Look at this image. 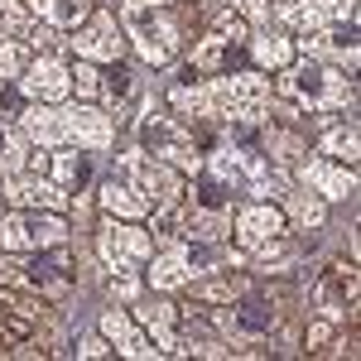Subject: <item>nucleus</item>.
<instances>
[{"instance_id": "nucleus-1", "label": "nucleus", "mask_w": 361, "mask_h": 361, "mask_svg": "<svg viewBox=\"0 0 361 361\" xmlns=\"http://www.w3.org/2000/svg\"><path fill=\"white\" fill-rule=\"evenodd\" d=\"M197 68H183L173 87V106L193 116H231V121H265L270 111V82L255 73H217L207 82H193Z\"/></svg>"}, {"instance_id": "nucleus-2", "label": "nucleus", "mask_w": 361, "mask_h": 361, "mask_svg": "<svg viewBox=\"0 0 361 361\" xmlns=\"http://www.w3.org/2000/svg\"><path fill=\"white\" fill-rule=\"evenodd\" d=\"M78 275H82V260L68 241L29 250V260H0V284L29 289L39 299H63L68 289H78Z\"/></svg>"}, {"instance_id": "nucleus-3", "label": "nucleus", "mask_w": 361, "mask_h": 361, "mask_svg": "<svg viewBox=\"0 0 361 361\" xmlns=\"http://www.w3.org/2000/svg\"><path fill=\"white\" fill-rule=\"evenodd\" d=\"M279 87H284V97H289L294 106H304V111H333V106H347V97H352V82H347L337 68L318 63V58L289 63Z\"/></svg>"}, {"instance_id": "nucleus-4", "label": "nucleus", "mask_w": 361, "mask_h": 361, "mask_svg": "<svg viewBox=\"0 0 361 361\" xmlns=\"http://www.w3.org/2000/svg\"><path fill=\"white\" fill-rule=\"evenodd\" d=\"M126 39L140 49L145 63L164 68L169 58L178 54V20L169 5H145V0H126Z\"/></svg>"}, {"instance_id": "nucleus-5", "label": "nucleus", "mask_w": 361, "mask_h": 361, "mask_svg": "<svg viewBox=\"0 0 361 361\" xmlns=\"http://www.w3.org/2000/svg\"><path fill=\"white\" fill-rule=\"evenodd\" d=\"M140 149L149 154V159H159V164H173L183 169V173H197L202 169V154H197L193 135L173 121V116H145L140 121Z\"/></svg>"}, {"instance_id": "nucleus-6", "label": "nucleus", "mask_w": 361, "mask_h": 361, "mask_svg": "<svg viewBox=\"0 0 361 361\" xmlns=\"http://www.w3.org/2000/svg\"><path fill=\"white\" fill-rule=\"evenodd\" d=\"M68 241V222L49 212V207H15L5 222H0V250H44V246H58Z\"/></svg>"}, {"instance_id": "nucleus-7", "label": "nucleus", "mask_w": 361, "mask_h": 361, "mask_svg": "<svg viewBox=\"0 0 361 361\" xmlns=\"http://www.w3.org/2000/svg\"><path fill=\"white\" fill-rule=\"evenodd\" d=\"M116 173L135 188L145 202H149V212L154 207H173L178 202V193H183V183H178V173L169 164H159V159H149L145 149H130V154H121L116 159Z\"/></svg>"}, {"instance_id": "nucleus-8", "label": "nucleus", "mask_w": 361, "mask_h": 361, "mask_svg": "<svg viewBox=\"0 0 361 361\" xmlns=\"http://www.w3.org/2000/svg\"><path fill=\"white\" fill-rule=\"evenodd\" d=\"M246 44H250V29H246V15H217L212 20V29H207V39L193 49V68L197 73H231V63L246 54Z\"/></svg>"}, {"instance_id": "nucleus-9", "label": "nucleus", "mask_w": 361, "mask_h": 361, "mask_svg": "<svg viewBox=\"0 0 361 361\" xmlns=\"http://www.w3.org/2000/svg\"><path fill=\"white\" fill-rule=\"evenodd\" d=\"M222 342L231 337V342H260V337L275 333V299L270 294H255V289H246V294H236L231 304H226L222 313Z\"/></svg>"}, {"instance_id": "nucleus-10", "label": "nucleus", "mask_w": 361, "mask_h": 361, "mask_svg": "<svg viewBox=\"0 0 361 361\" xmlns=\"http://www.w3.org/2000/svg\"><path fill=\"white\" fill-rule=\"evenodd\" d=\"M357 265L352 260H333V265H323L318 279H313V308H318V318H328V323H342L352 304H357Z\"/></svg>"}, {"instance_id": "nucleus-11", "label": "nucleus", "mask_w": 361, "mask_h": 361, "mask_svg": "<svg viewBox=\"0 0 361 361\" xmlns=\"http://www.w3.org/2000/svg\"><path fill=\"white\" fill-rule=\"evenodd\" d=\"M102 260L111 265V270H140V265H149V255H154V241H149V231H140L135 222H121L116 217L111 226H102Z\"/></svg>"}, {"instance_id": "nucleus-12", "label": "nucleus", "mask_w": 361, "mask_h": 361, "mask_svg": "<svg viewBox=\"0 0 361 361\" xmlns=\"http://www.w3.org/2000/svg\"><path fill=\"white\" fill-rule=\"evenodd\" d=\"M270 5H275L279 20L289 29H299V34H318L328 20H352V0L347 5L342 0H270Z\"/></svg>"}, {"instance_id": "nucleus-13", "label": "nucleus", "mask_w": 361, "mask_h": 361, "mask_svg": "<svg viewBox=\"0 0 361 361\" xmlns=\"http://www.w3.org/2000/svg\"><path fill=\"white\" fill-rule=\"evenodd\" d=\"M20 87H25V97H34V102H63L73 92V78H68V68L54 54H44L20 73Z\"/></svg>"}, {"instance_id": "nucleus-14", "label": "nucleus", "mask_w": 361, "mask_h": 361, "mask_svg": "<svg viewBox=\"0 0 361 361\" xmlns=\"http://www.w3.org/2000/svg\"><path fill=\"white\" fill-rule=\"evenodd\" d=\"M279 231H284V212H279L270 197H260V202L241 207V217H236V236H241V246H246V250L265 246V241L279 236Z\"/></svg>"}, {"instance_id": "nucleus-15", "label": "nucleus", "mask_w": 361, "mask_h": 361, "mask_svg": "<svg viewBox=\"0 0 361 361\" xmlns=\"http://www.w3.org/2000/svg\"><path fill=\"white\" fill-rule=\"evenodd\" d=\"M0 197H10L15 207H49V212H58V207L68 202V193L58 188L54 178H39L34 169H29V173H15V178L5 183V193H0Z\"/></svg>"}, {"instance_id": "nucleus-16", "label": "nucleus", "mask_w": 361, "mask_h": 361, "mask_svg": "<svg viewBox=\"0 0 361 361\" xmlns=\"http://www.w3.org/2000/svg\"><path fill=\"white\" fill-rule=\"evenodd\" d=\"M121 29H116L111 15H97L87 29H78V39H73V49L87 58V63H116L121 58Z\"/></svg>"}, {"instance_id": "nucleus-17", "label": "nucleus", "mask_w": 361, "mask_h": 361, "mask_svg": "<svg viewBox=\"0 0 361 361\" xmlns=\"http://www.w3.org/2000/svg\"><path fill=\"white\" fill-rule=\"evenodd\" d=\"M63 111H68V145H82L92 154L111 149V121L97 106H63Z\"/></svg>"}, {"instance_id": "nucleus-18", "label": "nucleus", "mask_w": 361, "mask_h": 361, "mask_svg": "<svg viewBox=\"0 0 361 361\" xmlns=\"http://www.w3.org/2000/svg\"><path fill=\"white\" fill-rule=\"evenodd\" d=\"M299 178H304V188H313L318 197L357 193V173H352V164H333V159H308V164L299 169Z\"/></svg>"}, {"instance_id": "nucleus-19", "label": "nucleus", "mask_w": 361, "mask_h": 361, "mask_svg": "<svg viewBox=\"0 0 361 361\" xmlns=\"http://www.w3.org/2000/svg\"><path fill=\"white\" fill-rule=\"evenodd\" d=\"M49 164H54V183L63 193H82L87 183H92V173H97V154L82 149V145H63Z\"/></svg>"}, {"instance_id": "nucleus-20", "label": "nucleus", "mask_w": 361, "mask_h": 361, "mask_svg": "<svg viewBox=\"0 0 361 361\" xmlns=\"http://www.w3.org/2000/svg\"><path fill=\"white\" fill-rule=\"evenodd\" d=\"M102 333H106V342H111L121 357H154V352H159V347L149 342V333H140L135 318L121 313V308H106V313H102Z\"/></svg>"}, {"instance_id": "nucleus-21", "label": "nucleus", "mask_w": 361, "mask_h": 361, "mask_svg": "<svg viewBox=\"0 0 361 361\" xmlns=\"http://www.w3.org/2000/svg\"><path fill=\"white\" fill-rule=\"evenodd\" d=\"M102 207L111 212V217H121V222H140V217H149V202L121 178V173H106V183H102Z\"/></svg>"}, {"instance_id": "nucleus-22", "label": "nucleus", "mask_w": 361, "mask_h": 361, "mask_svg": "<svg viewBox=\"0 0 361 361\" xmlns=\"http://www.w3.org/2000/svg\"><path fill=\"white\" fill-rule=\"evenodd\" d=\"M173 352H188V357H222V333L207 323V318H183L178 333H173Z\"/></svg>"}, {"instance_id": "nucleus-23", "label": "nucleus", "mask_w": 361, "mask_h": 361, "mask_svg": "<svg viewBox=\"0 0 361 361\" xmlns=\"http://www.w3.org/2000/svg\"><path fill=\"white\" fill-rule=\"evenodd\" d=\"M178 236H183V241L222 246L226 236H231V212H202V207H193V212L178 217Z\"/></svg>"}, {"instance_id": "nucleus-24", "label": "nucleus", "mask_w": 361, "mask_h": 361, "mask_svg": "<svg viewBox=\"0 0 361 361\" xmlns=\"http://www.w3.org/2000/svg\"><path fill=\"white\" fill-rule=\"evenodd\" d=\"M149 284L164 294V289H178V284H193V275H188V255H183V246H169L164 255H154V270H149Z\"/></svg>"}, {"instance_id": "nucleus-25", "label": "nucleus", "mask_w": 361, "mask_h": 361, "mask_svg": "<svg viewBox=\"0 0 361 361\" xmlns=\"http://www.w3.org/2000/svg\"><path fill=\"white\" fill-rule=\"evenodd\" d=\"M246 49L255 54V63H260V68H289V63H294V44H289L284 34H270V29L250 34Z\"/></svg>"}, {"instance_id": "nucleus-26", "label": "nucleus", "mask_w": 361, "mask_h": 361, "mask_svg": "<svg viewBox=\"0 0 361 361\" xmlns=\"http://www.w3.org/2000/svg\"><path fill=\"white\" fill-rule=\"evenodd\" d=\"M34 5H39L44 25L54 29H82L87 15H92V0H34Z\"/></svg>"}, {"instance_id": "nucleus-27", "label": "nucleus", "mask_w": 361, "mask_h": 361, "mask_svg": "<svg viewBox=\"0 0 361 361\" xmlns=\"http://www.w3.org/2000/svg\"><path fill=\"white\" fill-rule=\"evenodd\" d=\"M193 207H202V212H231V183L217 178V173H207V169H197Z\"/></svg>"}, {"instance_id": "nucleus-28", "label": "nucleus", "mask_w": 361, "mask_h": 361, "mask_svg": "<svg viewBox=\"0 0 361 361\" xmlns=\"http://www.w3.org/2000/svg\"><path fill=\"white\" fill-rule=\"evenodd\" d=\"M318 44L352 68V63H357V20H347V25H323L318 29Z\"/></svg>"}, {"instance_id": "nucleus-29", "label": "nucleus", "mask_w": 361, "mask_h": 361, "mask_svg": "<svg viewBox=\"0 0 361 361\" xmlns=\"http://www.w3.org/2000/svg\"><path fill=\"white\" fill-rule=\"evenodd\" d=\"M357 149H361L357 121H347V126H337V130H328V135H323V154H328V159H337V164H357Z\"/></svg>"}, {"instance_id": "nucleus-30", "label": "nucleus", "mask_w": 361, "mask_h": 361, "mask_svg": "<svg viewBox=\"0 0 361 361\" xmlns=\"http://www.w3.org/2000/svg\"><path fill=\"white\" fill-rule=\"evenodd\" d=\"M294 255H299L294 241L279 231V236H270L265 246H255V265H260V270H289V265H294Z\"/></svg>"}, {"instance_id": "nucleus-31", "label": "nucleus", "mask_w": 361, "mask_h": 361, "mask_svg": "<svg viewBox=\"0 0 361 361\" xmlns=\"http://www.w3.org/2000/svg\"><path fill=\"white\" fill-rule=\"evenodd\" d=\"M140 323L154 333V347H159V352L173 347V308H169V304H145V308H140Z\"/></svg>"}, {"instance_id": "nucleus-32", "label": "nucleus", "mask_w": 361, "mask_h": 361, "mask_svg": "<svg viewBox=\"0 0 361 361\" xmlns=\"http://www.w3.org/2000/svg\"><path fill=\"white\" fill-rule=\"evenodd\" d=\"M29 337H34L29 313H20V308H0V352H5V347H25Z\"/></svg>"}, {"instance_id": "nucleus-33", "label": "nucleus", "mask_w": 361, "mask_h": 361, "mask_svg": "<svg viewBox=\"0 0 361 361\" xmlns=\"http://www.w3.org/2000/svg\"><path fill=\"white\" fill-rule=\"evenodd\" d=\"M246 289H250L246 275H231V270H226L222 279L202 284V299H207V304H231V299H236V294H246Z\"/></svg>"}, {"instance_id": "nucleus-34", "label": "nucleus", "mask_w": 361, "mask_h": 361, "mask_svg": "<svg viewBox=\"0 0 361 361\" xmlns=\"http://www.w3.org/2000/svg\"><path fill=\"white\" fill-rule=\"evenodd\" d=\"M102 97H111V102H130V97H135V73H130L126 63H116L111 73L102 78Z\"/></svg>"}, {"instance_id": "nucleus-35", "label": "nucleus", "mask_w": 361, "mask_h": 361, "mask_svg": "<svg viewBox=\"0 0 361 361\" xmlns=\"http://www.w3.org/2000/svg\"><path fill=\"white\" fill-rule=\"evenodd\" d=\"M289 212L299 217V226H323V197L318 193H289Z\"/></svg>"}, {"instance_id": "nucleus-36", "label": "nucleus", "mask_w": 361, "mask_h": 361, "mask_svg": "<svg viewBox=\"0 0 361 361\" xmlns=\"http://www.w3.org/2000/svg\"><path fill=\"white\" fill-rule=\"evenodd\" d=\"M68 78H73V92H78V97H87V102H92V97H102V73H97L87 58L78 63V68H68Z\"/></svg>"}, {"instance_id": "nucleus-37", "label": "nucleus", "mask_w": 361, "mask_h": 361, "mask_svg": "<svg viewBox=\"0 0 361 361\" xmlns=\"http://www.w3.org/2000/svg\"><path fill=\"white\" fill-rule=\"evenodd\" d=\"M68 352H73V357H106V352H116V347L106 342V333H78Z\"/></svg>"}, {"instance_id": "nucleus-38", "label": "nucleus", "mask_w": 361, "mask_h": 361, "mask_svg": "<svg viewBox=\"0 0 361 361\" xmlns=\"http://www.w3.org/2000/svg\"><path fill=\"white\" fill-rule=\"evenodd\" d=\"M20 29H25V5L20 0H0V39L20 34Z\"/></svg>"}, {"instance_id": "nucleus-39", "label": "nucleus", "mask_w": 361, "mask_h": 361, "mask_svg": "<svg viewBox=\"0 0 361 361\" xmlns=\"http://www.w3.org/2000/svg\"><path fill=\"white\" fill-rule=\"evenodd\" d=\"M20 73H25V58H20V49H15L10 39H0V78H15V82H20Z\"/></svg>"}, {"instance_id": "nucleus-40", "label": "nucleus", "mask_w": 361, "mask_h": 361, "mask_svg": "<svg viewBox=\"0 0 361 361\" xmlns=\"http://www.w3.org/2000/svg\"><path fill=\"white\" fill-rule=\"evenodd\" d=\"M111 294L121 299V304H130V299L140 294V279H135V270H116V275H111Z\"/></svg>"}, {"instance_id": "nucleus-41", "label": "nucleus", "mask_w": 361, "mask_h": 361, "mask_svg": "<svg viewBox=\"0 0 361 361\" xmlns=\"http://www.w3.org/2000/svg\"><path fill=\"white\" fill-rule=\"evenodd\" d=\"M29 44L34 49H54V25H34L29 29Z\"/></svg>"}, {"instance_id": "nucleus-42", "label": "nucleus", "mask_w": 361, "mask_h": 361, "mask_svg": "<svg viewBox=\"0 0 361 361\" xmlns=\"http://www.w3.org/2000/svg\"><path fill=\"white\" fill-rule=\"evenodd\" d=\"M15 164V140H10V130L0 126V169H10Z\"/></svg>"}, {"instance_id": "nucleus-43", "label": "nucleus", "mask_w": 361, "mask_h": 361, "mask_svg": "<svg viewBox=\"0 0 361 361\" xmlns=\"http://www.w3.org/2000/svg\"><path fill=\"white\" fill-rule=\"evenodd\" d=\"M236 15H250V20H260L265 15V0H241V10Z\"/></svg>"}, {"instance_id": "nucleus-44", "label": "nucleus", "mask_w": 361, "mask_h": 361, "mask_svg": "<svg viewBox=\"0 0 361 361\" xmlns=\"http://www.w3.org/2000/svg\"><path fill=\"white\" fill-rule=\"evenodd\" d=\"M323 337H328V318H323V323H313V328H308V347H318V342H323Z\"/></svg>"}, {"instance_id": "nucleus-45", "label": "nucleus", "mask_w": 361, "mask_h": 361, "mask_svg": "<svg viewBox=\"0 0 361 361\" xmlns=\"http://www.w3.org/2000/svg\"><path fill=\"white\" fill-rule=\"evenodd\" d=\"M145 5H173V0H145Z\"/></svg>"}]
</instances>
